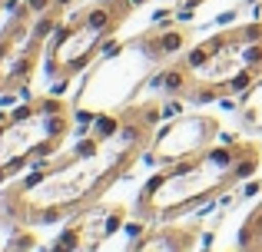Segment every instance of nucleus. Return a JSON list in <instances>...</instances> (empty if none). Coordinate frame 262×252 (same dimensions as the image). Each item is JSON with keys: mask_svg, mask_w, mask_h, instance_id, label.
Returning <instances> with one entry per match:
<instances>
[{"mask_svg": "<svg viewBox=\"0 0 262 252\" xmlns=\"http://www.w3.org/2000/svg\"><path fill=\"white\" fill-rule=\"evenodd\" d=\"M163 117V103H126L120 110L90 117V133L73 153L4 186L0 213L30 229L67 222L73 213L100 199L116 179H123L136 159H146Z\"/></svg>", "mask_w": 262, "mask_h": 252, "instance_id": "nucleus-1", "label": "nucleus"}, {"mask_svg": "<svg viewBox=\"0 0 262 252\" xmlns=\"http://www.w3.org/2000/svg\"><path fill=\"white\" fill-rule=\"evenodd\" d=\"M259 166H262L259 140L239 136L229 143H212L206 153L192 156L186 163H176V166H163L156 176H149L146 186L136 196V219L143 226L183 219L186 213L252 179Z\"/></svg>", "mask_w": 262, "mask_h": 252, "instance_id": "nucleus-2", "label": "nucleus"}, {"mask_svg": "<svg viewBox=\"0 0 262 252\" xmlns=\"http://www.w3.org/2000/svg\"><path fill=\"white\" fill-rule=\"evenodd\" d=\"M153 83L169 100L212 103L232 100L262 80V20L236 24L183 50L153 73Z\"/></svg>", "mask_w": 262, "mask_h": 252, "instance_id": "nucleus-3", "label": "nucleus"}, {"mask_svg": "<svg viewBox=\"0 0 262 252\" xmlns=\"http://www.w3.org/2000/svg\"><path fill=\"white\" fill-rule=\"evenodd\" d=\"M133 10V0H90L80 4L70 17L63 13L47 47V73L53 77V83H70L86 66H93Z\"/></svg>", "mask_w": 262, "mask_h": 252, "instance_id": "nucleus-4", "label": "nucleus"}, {"mask_svg": "<svg viewBox=\"0 0 262 252\" xmlns=\"http://www.w3.org/2000/svg\"><path fill=\"white\" fill-rule=\"evenodd\" d=\"M73 129V110L60 97H40L0 117V186L30 163L43 159Z\"/></svg>", "mask_w": 262, "mask_h": 252, "instance_id": "nucleus-5", "label": "nucleus"}, {"mask_svg": "<svg viewBox=\"0 0 262 252\" xmlns=\"http://www.w3.org/2000/svg\"><path fill=\"white\" fill-rule=\"evenodd\" d=\"M63 13L67 10L57 0H20V10L0 30V97H17L27 90Z\"/></svg>", "mask_w": 262, "mask_h": 252, "instance_id": "nucleus-6", "label": "nucleus"}, {"mask_svg": "<svg viewBox=\"0 0 262 252\" xmlns=\"http://www.w3.org/2000/svg\"><path fill=\"white\" fill-rule=\"evenodd\" d=\"M160 60L153 57L146 37L129 40L126 47H113V50L103 53V63L90 73V80L83 83V90L77 93V106L86 117H96V113H110L120 110L133 100V93L143 86V80L149 73L160 70Z\"/></svg>", "mask_w": 262, "mask_h": 252, "instance_id": "nucleus-7", "label": "nucleus"}, {"mask_svg": "<svg viewBox=\"0 0 262 252\" xmlns=\"http://www.w3.org/2000/svg\"><path fill=\"white\" fill-rule=\"evenodd\" d=\"M219 120L209 117V113H183V117L169 120L156 129L153 143L146 149V163L153 166H176V163H186L192 156L206 153L212 143L219 140Z\"/></svg>", "mask_w": 262, "mask_h": 252, "instance_id": "nucleus-8", "label": "nucleus"}, {"mask_svg": "<svg viewBox=\"0 0 262 252\" xmlns=\"http://www.w3.org/2000/svg\"><path fill=\"white\" fill-rule=\"evenodd\" d=\"M126 222V206L120 202H90L80 213H73L63 226V236L57 239V249L83 252V249H100L110 236H116Z\"/></svg>", "mask_w": 262, "mask_h": 252, "instance_id": "nucleus-9", "label": "nucleus"}, {"mask_svg": "<svg viewBox=\"0 0 262 252\" xmlns=\"http://www.w3.org/2000/svg\"><path fill=\"white\" fill-rule=\"evenodd\" d=\"M143 239H133V249L149 252V249H166V252H179V249H192L199 242V226L189 222H153V226H143Z\"/></svg>", "mask_w": 262, "mask_h": 252, "instance_id": "nucleus-10", "label": "nucleus"}, {"mask_svg": "<svg viewBox=\"0 0 262 252\" xmlns=\"http://www.w3.org/2000/svg\"><path fill=\"white\" fill-rule=\"evenodd\" d=\"M239 249L262 252V199L249 209V216L239 226Z\"/></svg>", "mask_w": 262, "mask_h": 252, "instance_id": "nucleus-11", "label": "nucleus"}, {"mask_svg": "<svg viewBox=\"0 0 262 252\" xmlns=\"http://www.w3.org/2000/svg\"><path fill=\"white\" fill-rule=\"evenodd\" d=\"M239 123L252 126V129H262V80L252 90H246L239 97Z\"/></svg>", "mask_w": 262, "mask_h": 252, "instance_id": "nucleus-12", "label": "nucleus"}, {"mask_svg": "<svg viewBox=\"0 0 262 252\" xmlns=\"http://www.w3.org/2000/svg\"><path fill=\"white\" fill-rule=\"evenodd\" d=\"M176 4L183 7V10H186V7H189V10H192V7H196V4H203V0H176Z\"/></svg>", "mask_w": 262, "mask_h": 252, "instance_id": "nucleus-13", "label": "nucleus"}, {"mask_svg": "<svg viewBox=\"0 0 262 252\" xmlns=\"http://www.w3.org/2000/svg\"><path fill=\"white\" fill-rule=\"evenodd\" d=\"M4 7H7V0H0V10H4Z\"/></svg>", "mask_w": 262, "mask_h": 252, "instance_id": "nucleus-14", "label": "nucleus"}, {"mask_svg": "<svg viewBox=\"0 0 262 252\" xmlns=\"http://www.w3.org/2000/svg\"><path fill=\"white\" fill-rule=\"evenodd\" d=\"M0 117H4V113H0Z\"/></svg>", "mask_w": 262, "mask_h": 252, "instance_id": "nucleus-15", "label": "nucleus"}]
</instances>
